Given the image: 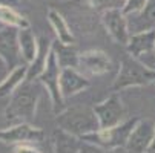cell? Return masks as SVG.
<instances>
[{"label":"cell","mask_w":155,"mask_h":153,"mask_svg":"<svg viewBox=\"0 0 155 153\" xmlns=\"http://www.w3.org/2000/svg\"><path fill=\"white\" fill-rule=\"evenodd\" d=\"M40 92L34 86V81H25L9 97V103L5 107V118L11 124L31 123L35 118Z\"/></svg>","instance_id":"1"},{"label":"cell","mask_w":155,"mask_h":153,"mask_svg":"<svg viewBox=\"0 0 155 153\" xmlns=\"http://www.w3.org/2000/svg\"><path fill=\"white\" fill-rule=\"evenodd\" d=\"M57 126L80 138L100 130V123L94 107L87 106H72L63 109L60 113H57Z\"/></svg>","instance_id":"2"},{"label":"cell","mask_w":155,"mask_h":153,"mask_svg":"<svg viewBox=\"0 0 155 153\" xmlns=\"http://www.w3.org/2000/svg\"><path fill=\"white\" fill-rule=\"evenodd\" d=\"M155 81V69H149L144 64H141L134 57H124L121 60L120 69L117 74V78L114 80L112 89L121 91L127 87H137V86H146L149 83Z\"/></svg>","instance_id":"3"},{"label":"cell","mask_w":155,"mask_h":153,"mask_svg":"<svg viewBox=\"0 0 155 153\" xmlns=\"http://www.w3.org/2000/svg\"><path fill=\"white\" fill-rule=\"evenodd\" d=\"M140 118H132V120H126L118 126L114 127H107V129H100L94 133L86 135L84 138H81L86 142H92L97 144L103 148H112V147H124L127 142V138L132 132V129L135 127L137 121Z\"/></svg>","instance_id":"4"},{"label":"cell","mask_w":155,"mask_h":153,"mask_svg":"<svg viewBox=\"0 0 155 153\" xmlns=\"http://www.w3.org/2000/svg\"><path fill=\"white\" fill-rule=\"evenodd\" d=\"M60 74H61V66L57 60V55L54 52V49H51L49 58H48V64L45 71L41 72V75L38 77V81L43 84V87L48 91L51 101H52V109L54 113H60L63 104H64V98L61 95L60 91Z\"/></svg>","instance_id":"5"},{"label":"cell","mask_w":155,"mask_h":153,"mask_svg":"<svg viewBox=\"0 0 155 153\" xmlns=\"http://www.w3.org/2000/svg\"><path fill=\"white\" fill-rule=\"evenodd\" d=\"M126 51L146 68L155 69V29L132 34Z\"/></svg>","instance_id":"6"},{"label":"cell","mask_w":155,"mask_h":153,"mask_svg":"<svg viewBox=\"0 0 155 153\" xmlns=\"http://www.w3.org/2000/svg\"><path fill=\"white\" fill-rule=\"evenodd\" d=\"M101 23L112 40L121 46H127L130 40V31L127 25V15L121 8H107L101 12Z\"/></svg>","instance_id":"7"},{"label":"cell","mask_w":155,"mask_h":153,"mask_svg":"<svg viewBox=\"0 0 155 153\" xmlns=\"http://www.w3.org/2000/svg\"><path fill=\"white\" fill-rule=\"evenodd\" d=\"M94 110L98 118L100 129L114 127L126 121V109L118 94H112L101 103L95 104Z\"/></svg>","instance_id":"8"},{"label":"cell","mask_w":155,"mask_h":153,"mask_svg":"<svg viewBox=\"0 0 155 153\" xmlns=\"http://www.w3.org/2000/svg\"><path fill=\"white\" fill-rule=\"evenodd\" d=\"M0 58L8 64L9 69L26 63L18 45V28L8 25L0 26Z\"/></svg>","instance_id":"9"},{"label":"cell","mask_w":155,"mask_h":153,"mask_svg":"<svg viewBox=\"0 0 155 153\" xmlns=\"http://www.w3.org/2000/svg\"><path fill=\"white\" fill-rule=\"evenodd\" d=\"M43 138L45 132L31 123H17L0 130V142L9 145H17L21 142H40Z\"/></svg>","instance_id":"10"},{"label":"cell","mask_w":155,"mask_h":153,"mask_svg":"<svg viewBox=\"0 0 155 153\" xmlns=\"http://www.w3.org/2000/svg\"><path fill=\"white\" fill-rule=\"evenodd\" d=\"M112 68H114L112 60L109 58V55L106 52H103L100 49H91V51L80 52L77 69L84 75H91V77L106 75L112 71Z\"/></svg>","instance_id":"11"},{"label":"cell","mask_w":155,"mask_h":153,"mask_svg":"<svg viewBox=\"0 0 155 153\" xmlns=\"http://www.w3.org/2000/svg\"><path fill=\"white\" fill-rule=\"evenodd\" d=\"M155 138V123L150 120H138L127 138V153H147Z\"/></svg>","instance_id":"12"},{"label":"cell","mask_w":155,"mask_h":153,"mask_svg":"<svg viewBox=\"0 0 155 153\" xmlns=\"http://www.w3.org/2000/svg\"><path fill=\"white\" fill-rule=\"evenodd\" d=\"M91 86L84 74H81L77 68H61L60 74V91L64 100H68Z\"/></svg>","instance_id":"13"},{"label":"cell","mask_w":155,"mask_h":153,"mask_svg":"<svg viewBox=\"0 0 155 153\" xmlns=\"http://www.w3.org/2000/svg\"><path fill=\"white\" fill-rule=\"evenodd\" d=\"M127 25H129L130 35L155 29V0H149L140 12L129 14Z\"/></svg>","instance_id":"14"},{"label":"cell","mask_w":155,"mask_h":153,"mask_svg":"<svg viewBox=\"0 0 155 153\" xmlns=\"http://www.w3.org/2000/svg\"><path fill=\"white\" fill-rule=\"evenodd\" d=\"M51 144L54 153H78L83 145V139L57 126L51 135Z\"/></svg>","instance_id":"15"},{"label":"cell","mask_w":155,"mask_h":153,"mask_svg":"<svg viewBox=\"0 0 155 153\" xmlns=\"http://www.w3.org/2000/svg\"><path fill=\"white\" fill-rule=\"evenodd\" d=\"M52 49V41L46 40L45 37H41L38 40V52L37 57L34 58L32 63L28 64V77L26 81H35L38 80V77L41 75V72L45 71L46 64H48V58Z\"/></svg>","instance_id":"16"},{"label":"cell","mask_w":155,"mask_h":153,"mask_svg":"<svg viewBox=\"0 0 155 153\" xmlns=\"http://www.w3.org/2000/svg\"><path fill=\"white\" fill-rule=\"evenodd\" d=\"M28 77V63H23L20 66L9 71L3 83L0 84V98L2 97H11L18 87L26 81Z\"/></svg>","instance_id":"17"},{"label":"cell","mask_w":155,"mask_h":153,"mask_svg":"<svg viewBox=\"0 0 155 153\" xmlns=\"http://www.w3.org/2000/svg\"><path fill=\"white\" fill-rule=\"evenodd\" d=\"M48 21L52 28V31L55 32V38L61 43L66 45H74V34L68 25V21L64 20V17L57 11V9H49L48 11Z\"/></svg>","instance_id":"18"},{"label":"cell","mask_w":155,"mask_h":153,"mask_svg":"<svg viewBox=\"0 0 155 153\" xmlns=\"http://www.w3.org/2000/svg\"><path fill=\"white\" fill-rule=\"evenodd\" d=\"M18 45H20V51H21V55H23V60L28 64L32 63L34 58L37 57V52H38V40L34 35L31 26L18 29Z\"/></svg>","instance_id":"19"},{"label":"cell","mask_w":155,"mask_h":153,"mask_svg":"<svg viewBox=\"0 0 155 153\" xmlns=\"http://www.w3.org/2000/svg\"><path fill=\"white\" fill-rule=\"evenodd\" d=\"M52 49L57 55V60L61 68H77L78 66L80 54L77 52L74 45H66V43H61L55 38L52 41Z\"/></svg>","instance_id":"20"},{"label":"cell","mask_w":155,"mask_h":153,"mask_svg":"<svg viewBox=\"0 0 155 153\" xmlns=\"http://www.w3.org/2000/svg\"><path fill=\"white\" fill-rule=\"evenodd\" d=\"M0 23L14 26L18 29L29 26L28 18L25 15H21V12H18L14 6H8V5H0Z\"/></svg>","instance_id":"21"},{"label":"cell","mask_w":155,"mask_h":153,"mask_svg":"<svg viewBox=\"0 0 155 153\" xmlns=\"http://www.w3.org/2000/svg\"><path fill=\"white\" fill-rule=\"evenodd\" d=\"M149 2V0H124L123 5H121V11L129 15V14H135V12H140L146 3Z\"/></svg>","instance_id":"22"},{"label":"cell","mask_w":155,"mask_h":153,"mask_svg":"<svg viewBox=\"0 0 155 153\" xmlns=\"http://www.w3.org/2000/svg\"><path fill=\"white\" fill-rule=\"evenodd\" d=\"M14 153H41V151L34 145V142H21L14 145Z\"/></svg>","instance_id":"23"},{"label":"cell","mask_w":155,"mask_h":153,"mask_svg":"<svg viewBox=\"0 0 155 153\" xmlns=\"http://www.w3.org/2000/svg\"><path fill=\"white\" fill-rule=\"evenodd\" d=\"M78 153H104V148L100 147V145H97V144L83 141V145H81V148H80Z\"/></svg>","instance_id":"24"},{"label":"cell","mask_w":155,"mask_h":153,"mask_svg":"<svg viewBox=\"0 0 155 153\" xmlns=\"http://www.w3.org/2000/svg\"><path fill=\"white\" fill-rule=\"evenodd\" d=\"M9 68H8V64L2 60V58H0V84H2L3 83V80L6 78V75L9 74Z\"/></svg>","instance_id":"25"},{"label":"cell","mask_w":155,"mask_h":153,"mask_svg":"<svg viewBox=\"0 0 155 153\" xmlns=\"http://www.w3.org/2000/svg\"><path fill=\"white\" fill-rule=\"evenodd\" d=\"M104 153H127L126 147H112V148H106Z\"/></svg>","instance_id":"26"},{"label":"cell","mask_w":155,"mask_h":153,"mask_svg":"<svg viewBox=\"0 0 155 153\" xmlns=\"http://www.w3.org/2000/svg\"><path fill=\"white\" fill-rule=\"evenodd\" d=\"M21 0H0V5H8V6H17Z\"/></svg>","instance_id":"27"},{"label":"cell","mask_w":155,"mask_h":153,"mask_svg":"<svg viewBox=\"0 0 155 153\" xmlns=\"http://www.w3.org/2000/svg\"><path fill=\"white\" fill-rule=\"evenodd\" d=\"M147 153H155V138H153L152 145H150V148H149V151H147Z\"/></svg>","instance_id":"28"}]
</instances>
